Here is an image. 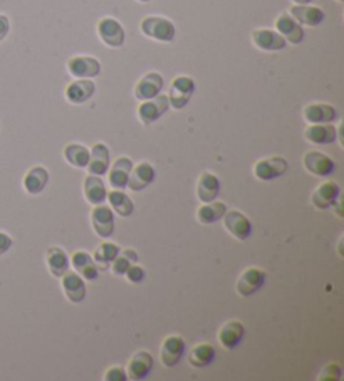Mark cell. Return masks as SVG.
<instances>
[{"mask_svg": "<svg viewBox=\"0 0 344 381\" xmlns=\"http://www.w3.org/2000/svg\"><path fill=\"white\" fill-rule=\"evenodd\" d=\"M139 31L143 36L150 37L158 43H173L176 36V27L170 18L161 16H148L139 22Z\"/></svg>", "mask_w": 344, "mask_h": 381, "instance_id": "6da1fadb", "label": "cell"}, {"mask_svg": "<svg viewBox=\"0 0 344 381\" xmlns=\"http://www.w3.org/2000/svg\"><path fill=\"white\" fill-rule=\"evenodd\" d=\"M195 90H197V85H195L193 77L190 76H176L170 85L168 91V101L170 106L173 109H183L185 106L190 103L192 96L195 95Z\"/></svg>", "mask_w": 344, "mask_h": 381, "instance_id": "7a4b0ae2", "label": "cell"}, {"mask_svg": "<svg viewBox=\"0 0 344 381\" xmlns=\"http://www.w3.org/2000/svg\"><path fill=\"white\" fill-rule=\"evenodd\" d=\"M289 168V163L284 156H267V158H260L254 163V176L260 182H271V180H276L279 176H282Z\"/></svg>", "mask_w": 344, "mask_h": 381, "instance_id": "3957f363", "label": "cell"}, {"mask_svg": "<svg viewBox=\"0 0 344 381\" xmlns=\"http://www.w3.org/2000/svg\"><path fill=\"white\" fill-rule=\"evenodd\" d=\"M168 109H170L168 96L161 95L160 92V95L151 97V100L141 101V104H139L136 109V114L139 123L145 124V127H150V124L156 123Z\"/></svg>", "mask_w": 344, "mask_h": 381, "instance_id": "277c9868", "label": "cell"}, {"mask_svg": "<svg viewBox=\"0 0 344 381\" xmlns=\"http://www.w3.org/2000/svg\"><path fill=\"white\" fill-rule=\"evenodd\" d=\"M97 36H100L101 43L108 45L111 49L121 48L127 41V32H124L123 26L119 21L113 17H103L97 22Z\"/></svg>", "mask_w": 344, "mask_h": 381, "instance_id": "5b68a950", "label": "cell"}, {"mask_svg": "<svg viewBox=\"0 0 344 381\" xmlns=\"http://www.w3.org/2000/svg\"><path fill=\"white\" fill-rule=\"evenodd\" d=\"M91 227L100 239H109V237H113L116 224L114 212L111 210L109 205H104V203L95 205V208L91 210Z\"/></svg>", "mask_w": 344, "mask_h": 381, "instance_id": "8992f818", "label": "cell"}, {"mask_svg": "<svg viewBox=\"0 0 344 381\" xmlns=\"http://www.w3.org/2000/svg\"><path fill=\"white\" fill-rule=\"evenodd\" d=\"M302 165H304L306 171H309L314 176H319V178H326V176L334 173V168H336L333 158L318 150H309L308 153H304Z\"/></svg>", "mask_w": 344, "mask_h": 381, "instance_id": "52a82bcc", "label": "cell"}, {"mask_svg": "<svg viewBox=\"0 0 344 381\" xmlns=\"http://www.w3.org/2000/svg\"><path fill=\"white\" fill-rule=\"evenodd\" d=\"M266 272L259 267H247L237 279L235 291L242 297H250L262 289L266 284Z\"/></svg>", "mask_w": 344, "mask_h": 381, "instance_id": "ba28073f", "label": "cell"}, {"mask_svg": "<svg viewBox=\"0 0 344 381\" xmlns=\"http://www.w3.org/2000/svg\"><path fill=\"white\" fill-rule=\"evenodd\" d=\"M66 68L74 79H92L101 74V63L92 55H72Z\"/></svg>", "mask_w": 344, "mask_h": 381, "instance_id": "9c48e42d", "label": "cell"}, {"mask_svg": "<svg viewBox=\"0 0 344 381\" xmlns=\"http://www.w3.org/2000/svg\"><path fill=\"white\" fill-rule=\"evenodd\" d=\"M59 279H60V289H63V294L66 296V299L69 301V303L79 304L86 299V294H87L86 281L79 276L77 272L68 271Z\"/></svg>", "mask_w": 344, "mask_h": 381, "instance_id": "30bf717a", "label": "cell"}, {"mask_svg": "<svg viewBox=\"0 0 344 381\" xmlns=\"http://www.w3.org/2000/svg\"><path fill=\"white\" fill-rule=\"evenodd\" d=\"M276 31L284 37L287 44L299 45L301 43H304V39H306L304 27H302L289 12L279 14L276 18Z\"/></svg>", "mask_w": 344, "mask_h": 381, "instance_id": "8fae6325", "label": "cell"}, {"mask_svg": "<svg viewBox=\"0 0 344 381\" xmlns=\"http://www.w3.org/2000/svg\"><path fill=\"white\" fill-rule=\"evenodd\" d=\"M222 218H224V229L229 232L234 239L240 240V242L247 240L250 234H252V224H250L249 218L242 212L229 210V208H227V212Z\"/></svg>", "mask_w": 344, "mask_h": 381, "instance_id": "7c38bea8", "label": "cell"}, {"mask_svg": "<svg viewBox=\"0 0 344 381\" xmlns=\"http://www.w3.org/2000/svg\"><path fill=\"white\" fill-rule=\"evenodd\" d=\"M185 355V341L180 334H170L163 339L160 348V360L165 368H173Z\"/></svg>", "mask_w": 344, "mask_h": 381, "instance_id": "4fadbf2b", "label": "cell"}, {"mask_svg": "<svg viewBox=\"0 0 344 381\" xmlns=\"http://www.w3.org/2000/svg\"><path fill=\"white\" fill-rule=\"evenodd\" d=\"M163 86L165 79L160 73H146L145 76L139 77L136 85H134V97H136L138 101L151 100V97L158 96L163 91Z\"/></svg>", "mask_w": 344, "mask_h": 381, "instance_id": "5bb4252c", "label": "cell"}, {"mask_svg": "<svg viewBox=\"0 0 344 381\" xmlns=\"http://www.w3.org/2000/svg\"><path fill=\"white\" fill-rule=\"evenodd\" d=\"M153 365H155V360H153V355L150 351L139 350L136 353H133V356L129 358L128 366H127L128 380H133V381L145 380L146 376L151 373Z\"/></svg>", "mask_w": 344, "mask_h": 381, "instance_id": "9a60e30c", "label": "cell"}, {"mask_svg": "<svg viewBox=\"0 0 344 381\" xmlns=\"http://www.w3.org/2000/svg\"><path fill=\"white\" fill-rule=\"evenodd\" d=\"M339 195H341L339 185L336 182H331V180H326V182L318 185V188L311 195V205L318 208V210H328V208L334 207Z\"/></svg>", "mask_w": 344, "mask_h": 381, "instance_id": "2e32d148", "label": "cell"}, {"mask_svg": "<svg viewBox=\"0 0 344 381\" xmlns=\"http://www.w3.org/2000/svg\"><path fill=\"white\" fill-rule=\"evenodd\" d=\"M96 92V85L92 79H74L64 90V97L69 104H82L90 101Z\"/></svg>", "mask_w": 344, "mask_h": 381, "instance_id": "e0dca14e", "label": "cell"}, {"mask_svg": "<svg viewBox=\"0 0 344 381\" xmlns=\"http://www.w3.org/2000/svg\"><path fill=\"white\" fill-rule=\"evenodd\" d=\"M302 118L309 124L333 123L338 119V111L328 103H309L302 109Z\"/></svg>", "mask_w": 344, "mask_h": 381, "instance_id": "ac0fdd59", "label": "cell"}, {"mask_svg": "<svg viewBox=\"0 0 344 381\" xmlns=\"http://www.w3.org/2000/svg\"><path fill=\"white\" fill-rule=\"evenodd\" d=\"M252 44L259 50H266V53H277V50L286 49L287 45L284 37L272 29H255L252 32Z\"/></svg>", "mask_w": 344, "mask_h": 381, "instance_id": "d6986e66", "label": "cell"}, {"mask_svg": "<svg viewBox=\"0 0 344 381\" xmlns=\"http://www.w3.org/2000/svg\"><path fill=\"white\" fill-rule=\"evenodd\" d=\"M69 262H71L74 272H77L85 281L95 282L100 277V267L96 266L92 255L87 254L86 250H76L72 254V257L69 259Z\"/></svg>", "mask_w": 344, "mask_h": 381, "instance_id": "ffe728a7", "label": "cell"}, {"mask_svg": "<svg viewBox=\"0 0 344 381\" xmlns=\"http://www.w3.org/2000/svg\"><path fill=\"white\" fill-rule=\"evenodd\" d=\"M155 178H156V170L153 168V165L148 163V161H141V163L133 166L131 173H129L127 188L133 190V192H141V190L150 187V185L155 182Z\"/></svg>", "mask_w": 344, "mask_h": 381, "instance_id": "44dd1931", "label": "cell"}, {"mask_svg": "<svg viewBox=\"0 0 344 381\" xmlns=\"http://www.w3.org/2000/svg\"><path fill=\"white\" fill-rule=\"evenodd\" d=\"M195 192H197V198L202 203L213 202V200H217L218 193H220V180L212 171H202L197 178Z\"/></svg>", "mask_w": 344, "mask_h": 381, "instance_id": "7402d4cb", "label": "cell"}, {"mask_svg": "<svg viewBox=\"0 0 344 381\" xmlns=\"http://www.w3.org/2000/svg\"><path fill=\"white\" fill-rule=\"evenodd\" d=\"M244 334H245L244 324H242L240 321L232 319V321H227L224 326L218 329L217 339L227 351H232L240 345L242 339H244Z\"/></svg>", "mask_w": 344, "mask_h": 381, "instance_id": "603a6c76", "label": "cell"}, {"mask_svg": "<svg viewBox=\"0 0 344 381\" xmlns=\"http://www.w3.org/2000/svg\"><path fill=\"white\" fill-rule=\"evenodd\" d=\"M111 158H109V148L104 143H95L90 150V161H87V171L90 175L103 176L106 171L109 170Z\"/></svg>", "mask_w": 344, "mask_h": 381, "instance_id": "cb8c5ba5", "label": "cell"}, {"mask_svg": "<svg viewBox=\"0 0 344 381\" xmlns=\"http://www.w3.org/2000/svg\"><path fill=\"white\" fill-rule=\"evenodd\" d=\"M133 170V161L131 158L128 156H119L118 160L114 161L113 166L106 171L108 173V182L113 188L116 190H124L128 185L129 173Z\"/></svg>", "mask_w": 344, "mask_h": 381, "instance_id": "d4e9b609", "label": "cell"}, {"mask_svg": "<svg viewBox=\"0 0 344 381\" xmlns=\"http://www.w3.org/2000/svg\"><path fill=\"white\" fill-rule=\"evenodd\" d=\"M338 138V128L333 127V123L323 124H309L304 129V139L313 143V145H331Z\"/></svg>", "mask_w": 344, "mask_h": 381, "instance_id": "484cf974", "label": "cell"}, {"mask_svg": "<svg viewBox=\"0 0 344 381\" xmlns=\"http://www.w3.org/2000/svg\"><path fill=\"white\" fill-rule=\"evenodd\" d=\"M48 183H49V171L41 165H36L29 168V171H27L24 176V180H22V187H24V190L29 195H39L41 192H44Z\"/></svg>", "mask_w": 344, "mask_h": 381, "instance_id": "4316f807", "label": "cell"}, {"mask_svg": "<svg viewBox=\"0 0 344 381\" xmlns=\"http://www.w3.org/2000/svg\"><path fill=\"white\" fill-rule=\"evenodd\" d=\"M291 16L296 18L297 22H299L301 26L306 27H318L319 24H323L324 21V11L321 7L316 6H309V4H306V6H292L291 7Z\"/></svg>", "mask_w": 344, "mask_h": 381, "instance_id": "83f0119b", "label": "cell"}, {"mask_svg": "<svg viewBox=\"0 0 344 381\" xmlns=\"http://www.w3.org/2000/svg\"><path fill=\"white\" fill-rule=\"evenodd\" d=\"M82 192H85L86 202L95 207V205H100V203H104L108 190H106V185L101 176L87 175L85 178V182H82Z\"/></svg>", "mask_w": 344, "mask_h": 381, "instance_id": "f1b7e54d", "label": "cell"}, {"mask_svg": "<svg viewBox=\"0 0 344 381\" xmlns=\"http://www.w3.org/2000/svg\"><path fill=\"white\" fill-rule=\"evenodd\" d=\"M45 264H48L49 272L53 274L54 277H60L63 274H66L69 271V267H71L66 250L63 247H58V245L45 250Z\"/></svg>", "mask_w": 344, "mask_h": 381, "instance_id": "f546056e", "label": "cell"}, {"mask_svg": "<svg viewBox=\"0 0 344 381\" xmlns=\"http://www.w3.org/2000/svg\"><path fill=\"white\" fill-rule=\"evenodd\" d=\"M225 212H227L225 203L213 200V202L202 203V205L197 208V212H195V218H197V222H200L202 225H210L215 224L217 220H220Z\"/></svg>", "mask_w": 344, "mask_h": 381, "instance_id": "4dcf8cb0", "label": "cell"}, {"mask_svg": "<svg viewBox=\"0 0 344 381\" xmlns=\"http://www.w3.org/2000/svg\"><path fill=\"white\" fill-rule=\"evenodd\" d=\"M106 200L109 202L111 210H113L118 217L127 218L133 215L134 203H133V200L123 192V190H116V188L109 190V192L106 193Z\"/></svg>", "mask_w": 344, "mask_h": 381, "instance_id": "1f68e13d", "label": "cell"}, {"mask_svg": "<svg viewBox=\"0 0 344 381\" xmlns=\"http://www.w3.org/2000/svg\"><path fill=\"white\" fill-rule=\"evenodd\" d=\"M213 360H215V348L210 343H200L188 353V363L192 368H207L213 363Z\"/></svg>", "mask_w": 344, "mask_h": 381, "instance_id": "d6a6232c", "label": "cell"}, {"mask_svg": "<svg viewBox=\"0 0 344 381\" xmlns=\"http://www.w3.org/2000/svg\"><path fill=\"white\" fill-rule=\"evenodd\" d=\"M64 160L74 168H86L90 161V148L81 145V143H69L64 146Z\"/></svg>", "mask_w": 344, "mask_h": 381, "instance_id": "836d02e7", "label": "cell"}, {"mask_svg": "<svg viewBox=\"0 0 344 381\" xmlns=\"http://www.w3.org/2000/svg\"><path fill=\"white\" fill-rule=\"evenodd\" d=\"M121 247L113 242H101L92 252V259H95L96 266L100 267V271H108L111 262L116 259V255L119 254Z\"/></svg>", "mask_w": 344, "mask_h": 381, "instance_id": "e575fe53", "label": "cell"}, {"mask_svg": "<svg viewBox=\"0 0 344 381\" xmlns=\"http://www.w3.org/2000/svg\"><path fill=\"white\" fill-rule=\"evenodd\" d=\"M136 262H138V252L131 247H127L119 250V254L116 255V259L111 262L109 269L113 271L114 276H124V272Z\"/></svg>", "mask_w": 344, "mask_h": 381, "instance_id": "d590c367", "label": "cell"}, {"mask_svg": "<svg viewBox=\"0 0 344 381\" xmlns=\"http://www.w3.org/2000/svg\"><path fill=\"white\" fill-rule=\"evenodd\" d=\"M341 378H343V370L339 363H328L318 376L319 381H338Z\"/></svg>", "mask_w": 344, "mask_h": 381, "instance_id": "8d00e7d4", "label": "cell"}, {"mask_svg": "<svg viewBox=\"0 0 344 381\" xmlns=\"http://www.w3.org/2000/svg\"><path fill=\"white\" fill-rule=\"evenodd\" d=\"M124 277H127V281L129 282V284H141V282L146 279V272L141 266L133 264V266L124 272Z\"/></svg>", "mask_w": 344, "mask_h": 381, "instance_id": "74e56055", "label": "cell"}, {"mask_svg": "<svg viewBox=\"0 0 344 381\" xmlns=\"http://www.w3.org/2000/svg\"><path fill=\"white\" fill-rule=\"evenodd\" d=\"M103 380L104 381H127L128 380L127 370L121 368V366H111V368L104 371Z\"/></svg>", "mask_w": 344, "mask_h": 381, "instance_id": "f35d334b", "label": "cell"}, {"mask_svg": "<svg viewBox=\"0 0 344 381\" xmlns=\"http://www.w3.org/2000/svg\"><path fill=\"white\" fill-rule=\"evenodd\" d=\"M9 32H11V21L7 16L0 14V43L9 36Z\"/></svg>", "mask_w": 344, "mask_h": 381, "instance_id": "ab89813d", "label": "cell"}, {"mask_svg": "<svg viewBox=\"0 0 344 381\" xmlns=\"http://www.w3.org/2000/svg\"><path fill=\"white\" fill-rule=\"evenodd\" d=\"M12 247V237L6 234V232H0V255L9 252Z\"/></svg>", "mask_w": 344, "mask_h": 381, "instance_id": "60d3db41", "label": "cell"}, {"mask_svg": "<svg viewBox=\"0 0 344 381\" xmlns=\"http://www.w3.org/2000/svg\"><path fill=\"white\" fill-rule=\"evenodd\" d=\"M296 6H306V4H311V0H292Z\"/></svg>", "mask_w": 344, "mask_h": 381, "instance_id": "b9f144b4", "label": "cell"}, {"mask_svg": "<svg viewBox=\"0 0 344 381\" xmlns=\"http://www.w3.org/2000/svg\"><path fill=\"white\" fill-rule=\"evenodd\" d=\"M138 2H141V4H148V2H151V0H138Z\"/></svg>", "mask_w": 344, "mask_h": 381, "instance_id": "7bdbcfd3", "label": "cell"}, {"mask_svg": "<svg viewBox=\"0 0 344 381\" xmlns=\"http://www.w3.org/2000/svg\"><path fill=\"white\" fill-rule=\"evenodd\" d=\"M338 2H343V0H338Z\"/></svg>", "mask_w": 344, "mask_h": 381, "instance_id": "ee69618b", "label": "cell"}]
</instances>
